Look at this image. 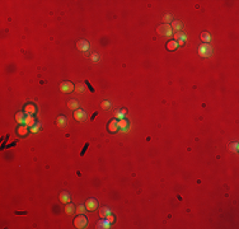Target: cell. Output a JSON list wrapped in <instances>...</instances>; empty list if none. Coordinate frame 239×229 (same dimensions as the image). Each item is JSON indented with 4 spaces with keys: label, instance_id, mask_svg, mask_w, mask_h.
<instances>
[{
    "label": "cell",
    "instance_id": "1",
    "mask_svg": "<svg viewBox=\"0 0 239 229\" xmlns=\"http://www.w3.org/2000/svg\"><path fill=\"white\" fill-rule=\"evenodd\" d=\"M214 54V50L210 43H201L198 47V55L201 57H211Z\"/></svg>",
    "mask_w": 239,
    "mask_h": 229
},
{
    "label": "cell",
    "instance_id": "2",
    "mask_svg": "<svg viewBox=\"0 0 239 229\" xmlns=\"http://www.w3.org/2000/svg\"><path fill=\"white\" fill-rule=\"evenodd\" d=\"M158 34H160V36H165V37H171V36L173 34V29H172V27L171 24H161L158 27Z\"/></svg>",
    "mask_w": 239,
    "mask_h": 229
},
{
    "label": "cell",
    "instance_id": "3",
    "mask_svg": "<svg viewBox=\"0 0 239 229\" xmlns=\"http://www.w3.org/2000/svg\"><path fill=\"white\" fill-rule=\"evenodd\" d=\"M87 223H88V219H87L83 214L78 215V216H76V218L74 219V225H75V228H78V229L85 228V227H87Z\"/></svg>",
    "mask_w": 239,
    "mask_h": 229
},
{
    "label": "cell",
    "instance_id": "4",
    "mask_svg": "<svg viewBox=\"0 0 239 229\" xmlns=\"http://www.w3.org/2000/svg\"><path fill=\"white\" fill-rule=\"evenodd\" d=\"M131 128L130 125V121L126 118H122V120H118V130L121 132H128V130Z\"/></svg>",
    "mask_w": 239,
    "mask_h": 229
},
{
    "label": "cell",
    "instance_id": "5",
    "mask_svg": "<svg viewBox=\"0 0 239 229\" xmlns=\"http://www.w3.org/2000/svg\"><path fill=\"white\" fill-rule=\"evenodd\" d=\"M60 90L62 92V93H70V92H72L75 89L74 84H72L71 82H62L61 84H60Z\"/></svg>",
    "mask_w": 239,
    "mask_h": 229
},
{
    "label": "cell",
    "instance_id": "6",
    "mask_svg": "<svg viewBox=\"0 0 239 229\" xmlns=\"http://www.w3.org/2000/svg\"><path fill=\"white\" fill-rule=\"evenodd\" d=\"M174 34V41L178 43V46H183L186 41H187V36L182 32H177V33H173Z\"/></svg>",
    "mask_w": 239,
    "mask_h": 229
},
{
    "label": "cell",
    "instance_id": "7",
    "mask_svg": "<svg viewBox=\"0 0 239 229\" xmlns=\"http://www.w3.org/2000/svg\"><path fill=\"white\" fill-rule=\"evenodd\" d=\"M111 225H112V223L107 218H102L97 222V228L98 229H109Z\"/></svg>",
    "mask_w": 239,
    "mask_h": 229
},
{
    "label": "cell",
    "instance_id": "8",
    "mask_svg": "<svg viewBox=\"0 0 239 229\" xmlns=\"http://www.w3.org/2000/svg\"><path fill=\"white\" fill-rule=\"evenodd\" d=\"M76 47H78V50H80L82 52H88L89 49H90V43L88 41H85V39H80V41H78V43H76Z\"/></svg>",
    "mask_w": 239,
    "mask_h": 229
},
{
    "label": "cell",
    "instance_id": "9",
    "mask_svg": "<svg viewBox=\"0 0 239 229\" xmlns=\"http://www.w3.org/2000/svg\"><path fill=\"white\" fill-rule=\"evenodd\" d=\"M98 206H99L98 201H97L95 199H88L87 202H85V207H87V210H89V211H94Z\"/></svg>",
    "mask_w": 239,
    "mask_h": 229
},
{
    "label": "cell",
    "instance_id": "10",
    "mask_svg": "<svg viewBox=\"0 0 239 229\" xmlns=\"http://www.w3.org/2000/svg\"><path fill=\"white\" fill-rule=\"evenodd\" d=\"M74 118L76 120V121H85L87 120V113L83 110L78 108V110L74 111Z\"/></svg>",
    "mask_w": 239,
    "mask_h": 229
},
{
    "label": "cell",
    "instance_id": "11",
    "mask_svg": "<svg viewBox=\"0 0 239 229\" xmlns=\"http://www.w3.org/2000/svg\"><path fill=\"white\" fill-rule=\"evenodd\" d=\"M36 118H34V116L33 115H27L26 116V121H24V125L26 126H28V127H33L34 125H36Z\"/></svg>",
    "mask_w": 239,
    "mask_h": 229
},
{
    "label": "cell",
    "instance_id": "12",
    "mask_svg": "<svg viewBox=\"0 0 239 229\" xmlns=\"http://www.w3.org/2000/svg\"><path fill=\"white\" fill-rule=\"evenodd\" d=\"M59 199H60V201H61L62 204H65V205L70 202V200H71L70 194H69V192H66V191L61 192V194H60V196H59Z\"/></svg>",
    "mask_w": 239,
    "mask_h": 229
},
{
    "label": "cell",
    "instance_id": "13",
    "mask_svg": "<svg viewBox=\"0 0 239 229\" xmlns=\"http://www.w3.org/2000/svg\"><path fill=\"white\" fill-rule=\"evenodd\" d=\"M107 128H108L109 132H116L118 130V120H112V121L108 123Z\"/></svg>",
    "mask_w": 239,
    "mask_h": 229
},
{
    "label": "cell",
    "instance_id": "14",
    "mask_svg": "<svg viewBox=\"0 0 239 229\" xmlns=\"http://www.w3.org/2000/svg\"><path fill=\"white\" fill-rule=\"evenodd\" d=\"M24 113H27V115H34L36 113V106L34 104H32V103H29V104H27L26 107H24Z\"/></svg>",
    "mask_w": 239,
    "mask_h": 229
},
{
    "label": "cell",
    "instance_id": "15",
    "mask_svg": "<svg viewBox=\"0 0 239 229\" xmlns=\"http://www.w3.org/2000/svg\"><path fill=\"white\" fill-rule=\"evenodd\" d=\"M26 116H27V113H24V112H18V113L15 115V120H17V122L19 123V125H24Z\"/></svg>",
    "mask_w": 239,
    "mask_h": 229
},
{
    "label": "cell",
    "instance_id": "16",
    "mask_svg": "<svg viewBox=\"0 0 239 229\" xmlns=\"http://www.w3.org/2000/svg\"><path fill=\"white\" fill-rule=\"evenodd\" d=\"M28 130H29V127H28V126L19 125L18 128H17V132H18V135H21V136H26L28 134Z\"/></svg>",
    "mask_w": 239,
    "mask_h": 229
},
{
    "label": "cell",
    "instance_id": "17",
    "mask_svg": "<svg viewBox=\"0 0 239 229\" xmlns=\"http://www.w3.org/2000/svg\"><path fill=\"white\" fill-rule=\"evenodd\" d=\"M56 123H57V126H59V127L64 128V127L66 126V123H67V120H66L65 116H59L57 120H56Z\"/></svg>",
    "mask_w": 239,
    "mask_h": 229
},
{
    "label": "cell",
    "instance_id": "18",
    "mask_svg": "<svg viewBox=\"0 0 239 229\" xmlns=\"http://www.w3.org/2000/svg\"><path fill=\"white\" fill-rule=\"evenodd\" d=\"M171 27H172V29L177 31V32H181V29L183 28V24H182V22H179V21H173Z\"/></svg>",
    "mask_w": 239,
    "mask_h": 229
},
{
    "label": "cell",
    "instance_id": "19",
    "mask_svg": "<svg viewBox=\"0 0 239 229\" xmlns=\"http://www.w3.org/2000/svg\"><path fill=\"white\" fill-rule=\"evenodd\" d=\"M201 39H202V42L204 43H209V42H211V34L209 33V32H204V33H201Z\"/></svg>",
    "mask_w": 239,
    "mask_h": 229
},
{
    "label": "cell",
    "instance_id": "20",
    "mask_svg": "<svg viewBox=\"0 0 239 229\" xmlns=\"http://www.w3.org/2000/svg\"><path fill=\"white\" fill-rule=\"evenodd\" d=\"M111 209L109 207H107V206H103V207H100V210H99V214H100V216L102 218H107V216L111 214Z\"/></svg>",
    "mask_w": 239,
    "mask_h": 229
},
{
    "label": "cell",
    "instance_id": "21",
    "mask_svg": "<svg viewBox=\"0 0 239 229\" xmlns=\"http://www.w3.org/2000/svg\"><path fill=\"white\" fill-rule=\"evenodd\" d=\"M65 212L67 215H72L75 212V206L72 205L71 202H69V204H66V206H65Z\"/></svg>",
    "mask_w": 239,
    "mask_h": 229
},
{
    "label": "cell",
    "instance_id": "22",
    "mask_svg": "<svg viewBox=\"0 0 239 229\" xmlns=\"http://www.w3.org/2000/svg\"><path fill=\"white\" fill-rule=\"evenodd\" d=\"M67 106L69 108H71V110H78L79 108V102L76 101V99H70L67 103Z\"/></svg>",
    "mask_w": 239,
    "mask_h": 229
},
{
    "label": "cell",
    "instance_id": "23",
    "mask_svg": "<svg viewBox=\"0 0 239 229\" xmlns=\"http://www.w3.org/2000/svg\"><path fill=\"white\" fill-rule=\"evenodd\" d=\"M163 22H164V24H168V23H172L173 22V15L171 13H167L163 17Z\"/></svg>",
    "mask_w": 239,
    "mask_h": 229
},
{
    "label": "cell",
    "instance_id": "24",
    "mask_svg": "<svg viewBox=\"0 0 239 229\" xmlns=\"http://www.w3.org/2000/svg\"><path fill=\"white\" fill-rule=\"evenodd\" d=\"M126 113H127V111L125 110V108H123V110H121V111L117 110L116 111V117L120 118V120H122V118H125V115H126Z\"/></svg>",
    "mask_w": 239,
    "mask_h": 229
},
{
    "label": "cell",
    "instance_id": "25",
    "mask_svg": "<svg viewBox=\"0 0 239 229\" xmlns=\"http://www.w3.org/2000/svg\"><path fill=\"white\" fill-rule=\"evenodd\" d=\"M177 47H178V43L174 41V39H173V41H169L167 43V50H176Z\"/></svg>",
    "mask_w": 239,
    "mask_h": 229
},
{
    "label": "cell",
    "instance_id": "26",
    "mask_svg": "<svg viewBox=\"0 0 239 229\" xmlns=\"http://www.w3.org/2000/svg\"><path fill=\"white\" fill-rule=\"evenodd\" d=\"M29 131L32 132V134H36V132L41 131V123L37 122V123H36V125H34L33 127H31V128H29Z\"/></svg>",
    "mask_w": 239,
    "mask_h": 229
},
{
    "label": "cell",
    "instance_id": "27",
    "mask_svg": "<svg viewBox=\"0 0 239 229\" xmlns=\"http://www.w3.org/2000/svg\"><path fill=\"white\" fill-rule=\"evenodd\" d=\"M75 89L78 93H84V92H85V85H84V84H78V85L75 87Z\"/></svg>",
    "mask_w": 239,
    "mask_h": 229
},
{
    "label": "cell",
    "instance_id": "28",
    "mask_svg": "<svg viewBox=\"0 0 239 229\" xmlns=\"http://www.w3.org/2000/svg\"><path fill=\"white\" fill-rule=\"evenodd\" d=\"M230 150L234 151V153H238V149H239V145H238V143H233V144H230Z\"/></svg>",
    "mask_w": 239,
    "mask_h": 229
},
{
    "label": "cell",
    "instance_id": "29",
    "mask_svg": "<svg viewBox=\"0 0 239 229\" xmlns=\"http://www.w3.org/2000/svg\"><path fill=\"white\" fill-rule=\"evenodd\" d=\"M102 108L103 110H109V108H111V102L109 101H103L102 102Z\"/></svg>",
    "mask_w": 239,
    "mask_h": 229
},
{
    "label": "cell",
    "instance_id": "30",
    "mask_svg": "<svg viewBox=\"0 0 239 229\" xmlns=\"http://www.w3.org/2000/svg\"><path fill=\"white\" fill-rule=\"evenodd\" d=\"M87 210V207H85V205H80V206L78 207V214H84V211Z\"/></svg>",
    "mask_w": 239,
    "mask_h": 229
},
{
    "label": "cell",
    "instance_id": "31",
    "mask_svg": "<svg viewBox=\"0 0 239 229\" xmlns=\"http://www.w3.org/2000/svg\"><path fill=\"white\" fill-rule=\"evenodd\" d=\"M92 60H93V61H94V62L99 61V60H100V56H99V54H93V55H92Z\"/></svg>",
    "mask_w": 239,
    "mask_h": 229
},
{
    "label": "cell",
    "instance_id": "32",
    "mask_svg": "<svg viewBox=\"0 0 239 229\" xmlns=\"http://www.w3.org/2000/svg\"><path fill=\"white\" fill-rule=\"evenodd\" d=\"M107 219H108L111 223H115V220H116V219H115V215H113L112 212H111V214H109V215L107 216Z\"/></svg>",
    "mask_w": 239,
    "mask_h": 229
}]
</instances>
